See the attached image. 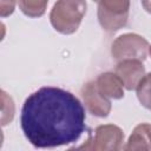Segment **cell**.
<instances>
[{
    "instance_id": "obj_11",
    "label": "cell",
    "mask_w": 151,
    "mask_h": 151,
    "mask_svg": "<svg viewBox=\"0 0 151 151\" xmlns=\"http://www.w3.org/2000/svg\"><path fill=\"white\" fill-rule=\"evenodd\" d=\"M137 98L139 103L147 110L151 111V72L144 74L139 84L136 87Z\"/></svg>"
},
{
    "instance_id": "obj_2",
    "label": "cell",
    "mask_w": 151,
    "mask_h": 151,
    "mask_svg": "<svg viewBox=\"0 0 151 151\" xmlns=\"http://www.w3.org/2000/svg\"><path fill=\"white\" fill-rule=\"evenodd\" d=\"M86 0H57L50 13V21L61 34L74 33L86 14Z\"/></svg>"
},
{
    "instance_id": "obj_1",
    "label": "cell",
    "mask_w": 151,
    "mask_h": 151,
    "mask_svg": "<svg viewBox=\"0 0 151 151\" xmlns=\"http://www.w3.org/2000/svg\"><path fill=\"white\" fill-rule=\"evenodd\" d=\"M85 119V109L73 93L45 86L26 98L20 126L34 147L51 149L77 142L86 129Z\"/></svg>"
},
{
    "instance_id": "obj_3",
    "label": "cell",
    "mask_w": 151,
    "mask_h": 151,
    "mask_svg": "<svg viewBox=\"0 0 151 151\" xmlns=\"http://www.w3.org/2000/svg\"><path fill=\"white\" fill-rule=\"evenodd\" d=\"M98 20L107 32H116L127 22L130 0H98Z\"/></svg>"
},
{
    "instance_id": "obj_14",
    "label": "cell",
    "mask_w": 151,
    "mask_h": 151,
    "mask_svg": "<svg viewBox=\"0 0 151 151\" xmlns=\"http://www.w3.org/2000/svg\"><path fill=\"white\" fill-rule=\"evenodd\" d=\"M142 6L147 13L151 14V0H142Z\"/></svg>"
},
{
    "instance_id": "obj_12",
    "label": "cell",
    "mask_w": 151,
    "mask_h": 151,
    "mask_svg": "<svg viewBox=\"0 0 151 151\" xmlns=\"http://www.w3.org/2000/svg\"><path fill=\"white\" fill-rule=\"evenodd\" d=\"M1 101H2V107H1V124L2 126L7 125L13 120L14 117V103L12 98L5 92L1 91Z\"/></svg>"
},
{
    "instance_id": "obj_15",
    "label": "cell",
    "mask_w": 151,
    "mask_h": 151,
    "mask_svg": "<svg viewBox=\"0 0 151 151\" xmlns=\"http://www.w3.org/2000/svg\"><path fill=\"white\" fill-rule=\"evenodd\" d=\"M149 53H150V55H151V45L149 46Z\"/></svg>"
},
{
    "instance_id": "obj_9",
    "label": "cell",
    "mask_w": 151,
    "mask_h": 151,
    "mask_svg": "<svg viewBox=\"0 0 151 151\" xmlns=\"http://www.w3.org/2000/svg\"><path fill=\"white\" fill-rule=\"evenodd\" d=\"M124 150H151V125L147 123L137 125L130 134Z\"/></svg>"
},
{
    "instance_id": "obj_6",
    "label": "cell",
    "mask_w": 151,
    "mask_h": 151,
    "mask_svg": "<svg viewBox=\"0 0 151 151\" xmlns=\"http://www.w3.org/2000/svg\"><path fill=\"white\" fill-rule=\"evenodd\" d=\"M81 97L88 112L96 117H107L111 112V101L98 88L96 80L86 83L81 88Z\"/></svg>"
},
{
    "instance_id": "obj_7",
    "label": "cell",
    "mask_w": 151,
    "mask_h": 151,
    "mask_svg": "<svg viewBox=\"0 0 151 151\" xmlns=\"http://www.w3.org/2000/svg\"><path fill=\"white\" fill-rule=\"evenodd\" d=\"M114 73L122 79L124 87L131 91V90H136L140 79L144 77L145 68L143 61L127 59V60H122L117 64Z\"/></svg>"
},
{
    "instance_id": "obj_8",
    "label": "cell",
    "mask_w": 151,
    "mask_h": 151,
    "mask_svg": "<svg viewBox=\"0 0 151 151\" xmlns=\"http://www.w3.org/2000/svg\"><path fill=\"white\" fill-rule=\"evenodd\" d=\"M99 91L109 99H120L124 97V84L122 79L113 72H105L96 79Z\"/></svg>"
},
{
    "instance_id": "obj_5",
    "label": "cell",
    "mask_w": 151,
    "mask_h": 151,
    "mask_svg": "<svg viewBox=\"0 0 151 151\" xmlns=\"http://www.w3.org/2000/svg\"><path fill=\"white\" fill-rule=\"evenodd\" d=\"M124 142V133L120 127L113 124L99 125L93 131L85 144L79 146V150H98V151H111L122 149Z\"/></svg>"
},
{
    "instance_id": "obj_10",
    "label": "cell",
    "mask_w": 151,
    "mask_h": 151,
    "mask_svg": "<svg viewBox=\"0 0 151 151\" xmlns=\"http://www.w3.org/2000/svg\"><path fill=\"white\" fill-rule=\"evenodd\" d=\"M21 12L31 18L41 17L47 8L48 0H17Z\"/></svg>"
},
{
    "instance_id": "obj_16",
    "label": "cell",
    "mask_w": 151,
    "mask_h": 151,
    "mask_svg": "<svg viewBox=\"0 0 151 151\" xmlns=\"http://www.w3.org/2000/svg\"><path fill=\"white\" fill-rule=\"evenodd\" d=\"M93 1H96V2H98V0H93Z\"/></svg>"
},
{
    "instance_id": "obj_4",
    "label": "cell",
    "mask_w": 151,
    "mask_h": 151,
    "mask_svg": "<svg viewBox=\"0 0 151 151\" xmlns=\"http://www.w3.org/2000/svg\"><path fill=\"white\" fill-rule=\"evenodd\" d=\"M149 46L147 40L142 35L136 33H125L116 38L112 42L111 53L118 61L127 59L144 61L149 53Z\"/></svg>"
},
{
    "instance_id": "obj_13",
    "label": "cell",
    "mask_w": 151,
    "mask_h": 151,
    "mask_svg": "<svg viewBox=\"0 0 151 151\" xmlns=\"http://www.w3.org/2000/svg\"><path fill=\"white\" fill-rule=\"evenodd\" d=\"M15 8V0H0V15L2 18L11 15Z\"/></svg>"
}]
</instances>
